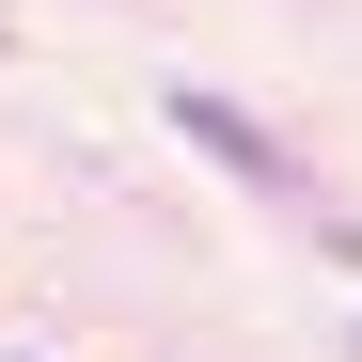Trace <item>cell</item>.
<instances>
[{
  "label": "cell",
  "instance_id": "obj_1",
  "mask_svg": "<svg viewBox=\"0 0 362 362\" xmlns=\"http://www.w3.org/2000/svg\"><path fill=\"white\" fill-rule=\"evenodd\" d=\"M173 127H189V142H205L221 173H252V189L284 173V158H268V127H252V110H236V95H173Z\"/></svg>",
  "mask_w": 362,
  "mask_h": 362
}]
</instances>
